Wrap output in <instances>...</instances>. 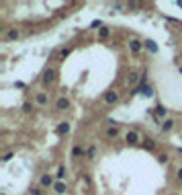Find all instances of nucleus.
Returning <instances> with one entry per match:
<instances>
[{"mask_svg": "<svg viewBox=\"0 0 182 195\" xmlns=\"http://www.w3.org/2000/svg\"><path fill=\"white\" fill-rule=\"evenodd\" d=\"M35 101L39 103V105H45V103H47V95H45V93H39L37 97H35Z\"/></svg>", "mask_w": 182, "mask_h": 195, "instance_id": "9b49d317", "label": "nucleus"}, {"mask_svg": "<svg viewBox=\"0 0 182 195\" xmlns=\"http://www.w3.org/2000/svg\"><path fill=\"white\" fill-rule=\"evenodd\" d=\"M143 148H148V150H152V148H153V142H152V140H145V144H143Z\"/></svg>", "mask_w": 182, "mask_h": 195, "instance_id": "aec40b11", "label": "nucleus"}, {"mask_svg": "<svg viewBox=\"0 0 182 195\" xmlns=\"http://www.w3.org/2000/svg\"><path fill=\"white\" fill-rule=\"evenodd\" d=\"M70 132V123H59L57 125V134H68Z\"/></svg>", "mask_w": 182, "mask_h": 195, "instance_id": "9d476101", "label": "nucleus"}, {"mask_svg": "<svg viewBox=\"0 0 182 195\" xmlns=\"http://www.w3.org/2000/svg\"><path fill=\"white\" fill-rule=\"evenodd\" d=\"M53 80H55V70H45V74H43V82H47V84H49V82H53Z\"/></svg>", "mask_w": 182, "mask_h": 195, "instance_id": "f03ea898", "label": "nucleus"}, {"mask_svg": "<svg viewBox=\"0 0 182 195\" xmlns=\"http://www.w3.org/2000/svg\"><path fill=\"white\" fill-rule=\"evenodd\" d=\"M129 49H131L133 54H137L139 49H141V41H137V39H131V41H129Z\"/></svg>", "mask_w": 182, "mask_h": 195, "instance_id": "20e7f679", "label": "nucleus"}, {"mask_svg": "<svg viewBox=\"0 0 182 195\" xmlns=\"http://www.w3.org/2000/svg\"><path fill=\"white\" fill-rule=\"evenodd\" d=\"M41 185L43 187H51V185H55V183H53V179H51L49 175H43L41 177Z\"/></svg>", "mask_w": 182, "mask_h": 195, "instance_id": "423d86ee", "label": "nucleus"}, {"mask_svg": "<svg viewBox=\"0 0 182 195\" xmlns=\"http://www.w3.org/2000/svg\"><path fill=\"white\" fill-rule=\"evenodd\" d=\"M117 93H107V95H104V101H107L108 103V105H113V103H117Z\"/></svg>", "mask_w": 182, "mask_h": 195, "instance_id": "0eeeda50", "label": "nucleus"}, {"mask_svg": "<svg viewBox=\"0 0 182 195\" xmlns=\"http://www.w3.org/2000/svg\"><path fill=\"white\" fill-rule=\"evenodd\" d=\"M157 158H160V162H168V156H166V154H160Z\"/></svg>", "mask_w": 182, "mask_h": 195, "instance_id": "4be33fe9", "label": "nucleus"}, {"mask_svg": "<svg viewBox=\"0 0 182 195\" xmlns=\"http://www.w3.org/2000/svg\"><path fill=\"white\" fill-rule=\"evenodd\" d=\"M53 191H55L57 195H64V193H66V183H64V181H57V183L53 185Z\"/></svg>", "mask_w": 182, "mask_h": 195, "instance_id": "7ed1b4c3", "label": "nucleus"}, {"mask_svg": "<svg viewBox=\"0 0 182 195\" xmlns=\"http://www.w3.org/2000/svg\"><path fill=\"white\" fill-rule=\"evenodd\" d=\"M135 93L145 95V97H152V95H153V90H152V86H149V84H139V86L135 88Z\"/></svg>", "mask_w": 182, "mask_h": 195, "instance_id": "f257e3e1", "label": "nucleus"}, {"mask_svg": "<svg viewBox=\"0 0 182 195\" xmlns=\"http://www.w3.org/2000/svg\"><path fill=\"white\" fill-rule=\"evenodd\" d=\"M129 82H137V74H131V76H129Z\"/></svg>", "mask_w": 182, "mask_h": 195, "instance_id": "5701e85b", "label": "nucleus"}, {"mask_svg": "<svg viewBox=\"0 0 182 195\" xmlns=\"http://www.w3.org/2000/svg\"><path fill=\"white\" fill-rule=\"evenodd\" d=\"M172 125H174L172 119H166V121L162 123V129H164V132H168V129H172Z\"/></svg>", "mask_w": 182, "mask_h": 195, "instance_id": "ddd939ff", "label": "nucleus"}, {"mask_svg": "<svg viewBox=\"0 0 182 195\" xmlns=\"http://www.w3.org/2000/svg\"><path fill=\"white\" fill-rule=\"evenodd\" d=\"M166 113H168V109H164L162 105H157V107H156V119H162Z\"/></svg>", "mask_w": 182, "mask_h": 195, "instance_id": "6e6552de", "label": "nucleus"}, {"mask_svg": "<svg viewBox=\"0 0 182 195\" xmlns=\"http://www.w3.org/2000/svg\"><path fill=\"white\" fill-rule=\"evenodd\" d=\"M127 142H129V144H137V142H139V134L137 132H129L127 134Z\"/></svg>", "mask_w": 182, "mask_h": 195, "instance_id": "39448f33", "label": "nucleus"}, {"mask_svg": "<svg viewBox=\"0 0 182 195\" xmlns=\"http://www.w3.org/2000/svg\"><path fill=\"white\" fill-rule=\"evenodd\" d=\"M145 47H148V49H149V51H152V54H156V51H157V45H156V43H153L152 39H148V41H145Z\"/></svg>", "mask_w": 182, "mask_h": 195, "instance_id": "1a4fd4ad", "label": "nucleus"}, {"mask_svg": "<svg viewBox=\"0 0 182 195\" xmlns=\"http://www.w3.org/2000/svg\"><path fill=\"white\" fill-rule=\"evenodd\" d=\"M16 37H19V31L16 29H10L8 33H6V39H16Z\"/></svg>", "mask_w": 182, "mask_h": 195, "instance_id": "4468645a", "label": "nucleus"}, {"mask_svg": "<svg viewBox=\"0 0 182 195\" xmlns=\"http://www.w3.org/2000/svg\"><path fill=\"white\" fill-rule=\"evenodd\" d=\"M10 158H12V152H8V154H6V156H4V158H2V160H4V162H8V160H10Z\"/></svg>", "mask_w": 182, "mask_h": 195, "instance_id": "b1692460", "label": "nucleus"}, {"mask_svg": "<svg viewBox=\"0 0 182 195\" xmlns=\"http://www.w3.org/2000/svg\"><path fill=\"white\" fill-rule=\"evenodd\" d=\"M31 195H41V189H39V187H35V189H31Z\"/></svg>", "mask_w": 182, "mask_h": 195, "instance_id": "412c9836", "label": "nucleus"}, {"mask_svg": "<svg viewBox=\"0 0 182 195\" xmlns=\"http://www.w3.org/2000/svg\"><path fill=\"white\" fill-rule=\"evenodd\" d=\"M108 33H111V31H108V27H102V29L98 31V35H100L102 39H104V37H108Z\"/></svg>", "mask_w": 182, "mask_h": 195, "instance_id": "dca6fc26", "label": "nucleus"}, {"mask_svg": "<svg viewBox=\"0 0 182 195\" xmlns=\"http://www.w3.org/2000/svg\"><path fill=\"white\" fill-rule=\"evenodd\" d=\"M64 177H66V168H64V166H59V168H57V179L61 181Z\"/></svg>", "mask_w": 182, "mask_h": 195, "instance_id": "a211bd4d", "label": "nucleus"}, {"mask_svg": "<svg viewBox=\"0 0 182 195\" xmlns=\"http://www.w3.org/2000/svg\"><path fill=\"white\" fill-rule=\"evenodd\" d=\"M117 134H119V129H117V127H108V129H107V136H108V138H115Z\"/></svg>", "mask_w": 182, "mask_h": 195, "instance_id": "2eb2a0df", "label": "nucleus"}, {"mask_svg": "<svg viewBox=\"0 0 182 195\" xmlns=\"http://www.w3.org/2000/svg\"><path fill=\"white\" fill-rule=\"evenodd\" d=\"M68 56H70V49H61V51H59V58H68Z\"/></svg>", "mask_w": 182, "mask_h": 195, "instance_id": "6ab92c4d", "label": "nucleus"}, {"mask_svg": "<svg viewBox=\"0 0 182 195\" xmlns=\"http://www.w3.org/2000/svg\"><path fill=\"white\" fill-rule=\"evenodd\" d=\"M180 154H182V150H180Z\"/></svg>", "mask_w": 182, "mask_h": 195, "instance_id": "a878e982", "label": "nucleus"}, {"mask_svg": "<svg viewBox=\"0 0 182 195\" xmlns=\"http://www.w3.org/2000/svg\"><path fill=\"white\" fill-rule=\"evenodd\" d=\"M82 154H84V150H82L80 146H76L74 150H72V156H82Z\"/></svg>", "mask_w": 182, "mask_h": 195, "instance_id": "f3484780", "label": "nucleus"}, {"mask_svg": "<svg viewBox=\"0 0 182 195\" xmlns=\"http://www.w3.org/2000/svg\"><path fill=\"white\" fill-rule=\"evenodd\" d=\"M68 107H70L68 99H59V101H57V109H68Z\"/></svg>", "mask_w": 182, "mask_h": 195, "instance_id": "f8f14e48", "label": "nucleus"}, {"mask_svg": "<svg viewBox=\"0 0 182 195\" xmlns=\"http://www.w3.org/2000/svg\"><path fill=\"white\" fill-rule=\"evenodd\" d=\"M178 179L182 181V168H178Z\"/></svg>", "mask_w": 182, "mask_h": 195, "instance_id": "393cba45", "label": "nucleus"}]
</instances>
